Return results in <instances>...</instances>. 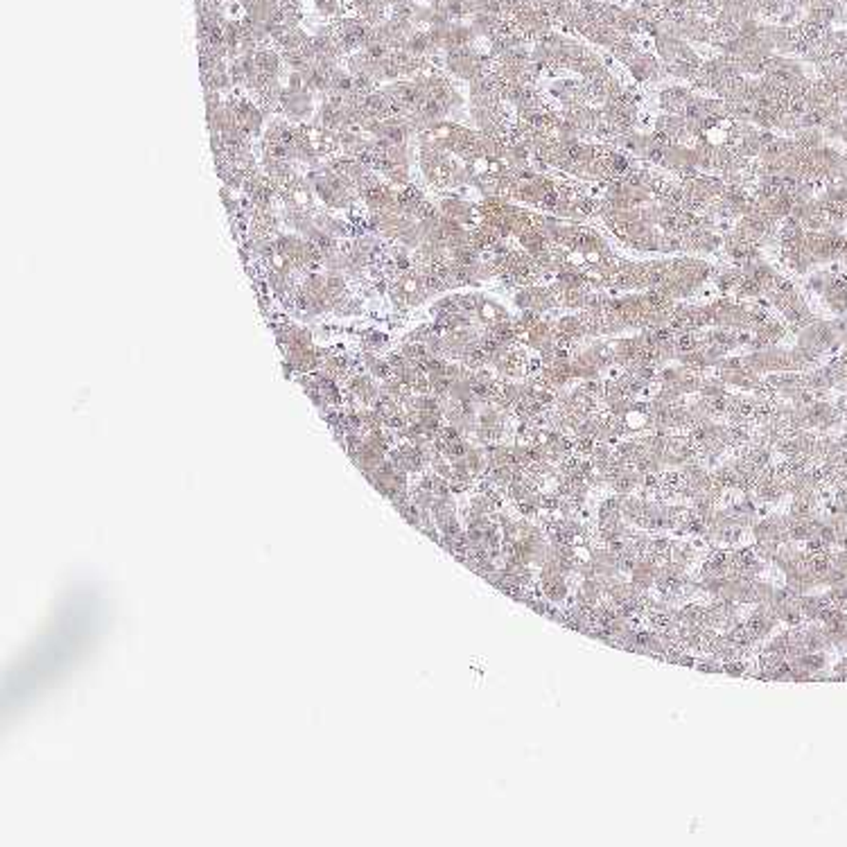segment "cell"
I'll return each instance as SVG.
<instances>
[{
    "label": "cell",
    "mask_w": 847,
    "mask_h": 847,
    "mask_svg": "<svg viewBox=\"0 0 847 847\" xmlns=\"http://www.w3.org/2000/svg\"><path fill=\"white\" fill-rule=\"evenodd\" d=\"M283 113H285L290 120L294 122H303L312 116L315 111V100H312V91L303 88V91H290L285 88L283 93V102H281Z\"/></svg>",
    "instance_id": "obj_1"
},
{
    "label": "cell",
    "mask_w": 847,
    "mask_h": 847,
    "mask_svg": "<svg viewBox=\"0 0 847 847\" xmlns=\"http://www.w3.org/2000/svg\"><path fill=\"white\" fill-rule=\"evenodd\" d=\"M253 59L255 66H258V73L269 75V77H278V73H281V57H278V52L269 48L255 50Z\"/></svg>",
    "instance_id": "obj_2"
},
{
    "label": "cell",
    "mask_w": 847,
    "mask_h": 847,
    "mask_svg": "<svg viewBox=\"0 0 847 847\" xmlns=\"http://www.w3.org/2000/svg\"><path fill=\"white\" fill-rule=\"evenodd\" d=\"M315 5L324 16H335V14L339 12V5L342 3H339V0H315Z\"/></svg>",
    "instance_id": "obj_3"
}]
</instances>
